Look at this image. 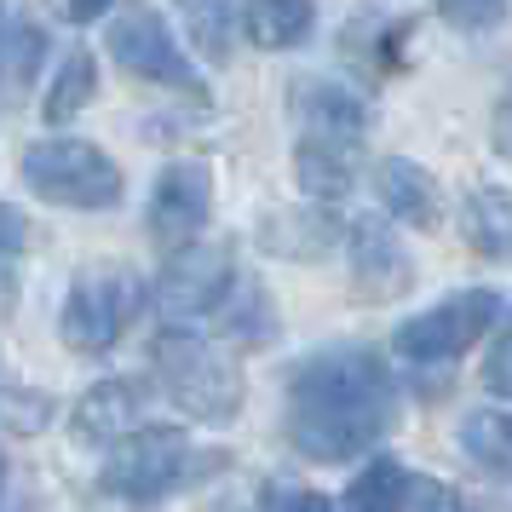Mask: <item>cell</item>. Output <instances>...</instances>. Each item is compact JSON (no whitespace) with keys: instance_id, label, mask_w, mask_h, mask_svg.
Listing matches in <instances>:
<instances>
[{"instance_id":"8992f818","label":"cell","mask_w":512,"mask_h":512,"mask_svg":"<svg viewBox=\"0 0 512 512\" xmlns=\"http://www.w3.org/2000/svg\"><path fill=\"white\" fill-rule=\"evenodd\" d=\"M501 317V300L489 294V288H461V294H449L438 300L432 311H420L409 323L397 328V357L403 363H455L461 351H472V340H484L489 328Z\"/></svg>"},{"instance_id":"8fae6325","label":"cell","mask_w":512,"mask_h":512,"mask_svg":"<svg viewBox=\"0 0 512 512\" xmlns=\"http://www.w3.org/2000/svg\"><path fill=\"white\" fill-rule=\"evenodd\" d=\"M144 403H150V386L133 380V374H116V380H98L93 392L75 403V438L81 443H121L127 432L144 426Z\"/></svg>"},{"instance_id":"52a82bcc","label":"cell","mask_w":512,"mask_h":512,"mask_svg":"<svg viewBox=\"0 0 512 512\" xmlns=\"http://www.w3.org/2000/svg\"><path fill=\"white\" fill-rule=\"evenodd\" d=\"M236 282V254L231 242H185V248H173V259L162 265V277H156V311H162L173 328L196 323V317H213L219 300L231 294Z\"/></svg>"},{"instance_id":"4fadbf2b","label":"cell","mask_w":512,"mask_h":512,"mask_svg":"<svg viewBox=\"0 0 512 512\" xmlns=\"http://www.w3.org/2000/svg\"><path fill=\"white\" fill-rule=\"evenodd\" d=\"M294 116L317 139L363 144V133H369V104L351 93V87H340V81H300L294 87Z\"/></svg>"},{"instance_id":"6da1fadb","label":"cell","mask_w":512,"mask_h":512,"mask_svg":"<svg viewBox=\"0 0 512 512\" xmlns=\"http://www.w3.org/2000/svg\"><path fill=\"white\" fill-rule=\"evenodd\" d=\"M397 386L374 346H328L288 374V443L305 461H357L392 432Z\"/></svg>"},{"instance_id":"d6986e66","label":"cell","mask_w":512,"mask_h":512,"mask_svg":"<svg viewBox=\"0 0 512 512\" xmlns=\"http://www.w3.org/2000/svg\"><path fill=\"white\" fill-rule=\"evenodd\" d=\"M213 317H219V334L236 340V346H265L277 334V305H271V294L254 277H236Z\"/></svg>"},{"instance_id":"30bf717a","label":"cell","mask_w":512,"mask_h":512,"mask_svg":"<svg viewBox=\"0 0 512 512\" xmlns=\"http://www.w3.org/2000/svg\"><path fill=\"white\" fill-rule=\"evenodd\" d=\"M346 254H351V282H357V300L363 305H386L415 288V259H409V248L397 242V231L380 213L351 219Z\"/></svg>"},{"instance_id":"f1b7e54d","label":"cell","mask_w":512,"mask_h":512,"mask_svg":"<svg viewBox=\"0 0 512 512\" xmlns=\"http://www.w3.org/2000/svg\"><path fill=\"white\" fill-rule=\"evenodd\" d=\"M489 139H495V150H501V156H512V87L501 93V104H495V121H489Z\"/></svg>"},{"instance_id":"4316f807","label":"cell","mask_w":512,"mask_h":512,"mask_svg":"<svg viewBox=\"0 0 512 512\" xmlns=\"http://www.w3.org/2000/svg\"><path fill=\"white\" fill-rule=\"evenodd\" d=\"M403 512H461V501H455V489H449V484H438V478H420V484H409Z\"/></svg>"},{"instance_id":"ac0fdd59","label":"cell","mask_w":512,"mask_h":512,"mask_svg":"<svg viewBox=\"0 0 512 512\" xmlns=\"http://www.w3.org/2000/svg\"><path fill=\"white\" fill-rule=\"evenodd\" d=\"M455 438H461L466 461L478 466L484 478L512 484V409H472Z\"/></svg>"},{"instance_id":"ffe728a7","label":"cell","mask_w":512,"mask_h":512,"mask_svg":"<svg viewBox=\"0 0 512 512\" xmlns=\"http://www.w3.org/2000/svg\"><path fill=\"white\" fill-rule=\"evenodd\" d=\"M409 484H415V478L403 472V461H392V455H374V461L346 484V495H340V507H334V512H403Z\"/></svg>"},{"instance_id":"3957f363","label":"cell","mask_w":512,"mask_h":512,"mask_svg":"<svg viewBox=\"0 0 512 512\" xmlns=\"http://www.w3.org/2000/svg\"><path fill=\"white\" fill-rule=\"evenodd\" d=\"M208 466H219V455H196L179 426H139L121 443H110L104 489L121 495V501H162Z\"/></svg>"},{"instance_id":"cb8c5ba5","label":"cell","mask_w":512,"mask_h":512,"mask_svg":"<svg viewBox=\"0 0 512 512\" xmlns=\"http://www.w3.org/2000/svg\"><path fill=\"white\" fill-rule=\"evenodd\" d=\"M438 18L461 35H489L495 24H507V6L512 0H432Z\"/></svg>"},{"instance_id":"9a60e30c","label":"cell","mask_w":512,"mask_h":512,"mask_svg":"<svg viewBox=\"0 0 512 512\" xmlns=\"http://www.w3.org/2000/svg\"><path fill=\"white\" fill-rule=\"evenodd\" d=\"M294 179L311 202H340L357 179V144L351 139H317V133H300L294 144Z\"/></svg>"},{"instance_id":"603a6c76","label":"cell","mask_w":512,"mask_h":512,"mask_svg":"<svg viewBox=\"0 0 512 512\" xmlns=\"http://www.w3.org/2000/svg\"><path fill=\"white\" fill-rule=\"evenodd\" d=\"M52 415H58V403L47 392H35V386H0V426L6 432H18V438H35V432H47Z\"/></svg>"},{"instance_id":"44dd1931","label":"cell","mask_w":512,"mask_h":512,"mask_svg":"<svg viewBox=\"0 0 512 512\" xmlns=\"http://www.w3.org/2000/svg\"><path fill=\"white\" fill-rule=\"evenodd\" d=\"M179 12H185V29L196 52L208 58V64H225L231 58V41H236V0H173Z\"/></svg>"},{"instance_id":"f546056e","label":"cell","mask_w":512,"mask_h":512,"mask_svg":"<svg viewBox=\"0 0 512 512\" xmlns=\"http://www.w3.org/2000/svg\"><path fill=\"white\" fill-rule=\"evenodd\" d=\"M110 6H121V0H64V12H70L75 24H93V18H104Z\"/></svg>"},{"instance_id":"5bb4252c","label":"cell","mask_w":512,"mask_h":512,"mask_svg":"<svg viewBox=\"0 0 512 512\" xmlns=\"http://www.w3.org/2000/svg\"><path fill=\"white\" fill-rule=\"evenodd\" d=\"M374 190H380V208L415 225V231H432L443 219V202H438V179L426 173L420 162H403V156H386L374 167Z\"/></svg>"},{"instance_id":"9c48e42d","label":"cell","mask_w":512,"mask_h":512,"mask_svg":"<svg viewBox=\"0 0 512 512\" xmlns=\"http://www.w3.org/2000/svg\"><path fill=\"white\" fill-rule=\"evenodd\" d=\"M208 213H213V167L208 162H173L162 167V179L150 190V213L144 225L162 248H185L208 231Z\"/></svg>"},{"instance_id":"e0dca14e","label":"cell","mask_w":512,"mask_h":512,"mask_svg":"<svg viewBox=\"0 0 512 512\" xmlns=\"http://www.w3.org/2000/svg\"><path fill=\"white\" fill-rule=\"evenodd\" d=\"M236 18H242V35H248L259 52H288L311 35L317 6H311V0H242Z\"/></svg>"},{"instance_id":"7a4b0ae2","label":"cell","mask_w":512,"mask_h":512,"mask_svg":"<svg viewBox=\"0 0 512 512\" xmlns=\"http://www.w3.org/2000/svg\"><path fill=\"white\" fill-rule=\"evenodd\" d=\"M156 374H162V392L173 397V409L190 420H236L242 409V369L225 346H213L208 334L196 328H167L156 340Z\"/></svg>"},{"instance_id":"2e32d148","label":"cell","mask_w":512,"mask_h":512,"mask_svg":"<svg viewBox=\"0 0 512 512\" xmlns=\"http://www.w3.org/2000/svg\"><path fill=\"white\" fill-rule=\"evenodd\" d=\"M461 236L472 254L484 259H512V190L501 185H478L466 190V208H461Z\"/></svg>"},{"instance_id":"7c38bea8","label":"cell","mask_w":512,"mask_h":512,"mask_svg":"<svg viewBox=\"0 0 512 512\" xmlns=\"http://www.w3.org/2000/svg\"><path fill=\"white\" fill-rule=\"evenodd\" d=\"M340 242V219L328 202H305V208H277L259 219V248L277 259H323Z\"/></svg>"},{"instance_id":"484cf974","label":"cell","mask_w":512,"mask_h":512,"mask_svg":"<svg viewBox=\"0 0 512 512\" xmlns=\"http://www.w3.org/2000/svg\"><path fill=\"white\" fill-rule=\"evenodd\" d=\"M484 386L495 397H512V317H507V328H501V340H495L489 357H484Z\"/></svg>"},{"instance_id":"ba28073f","label":"cell","mask_w":512,"mask_h":512,"mask_svg":"<svg viewBox=\"0 0 512 512\" xmlns=\"http://www.w3.org/2000/svg\"><path fill=\"white\" fill-rule=\"evenodd\" d=\"M110 58H116L133 81H156V87H173V93L208 98L196 64L179 52L173 29H167L162 12H150V6H127V12L110 18Z\"/></svg>"},{"instance_id":"4dcf8cb0","label":"cell","mask_w":512,"mask_h":512,"mask_svg":"<svg viewBox=\"0 0 512 512\" xmlns=\"http://www.w3.org/2000/svg\"><path fill=\"white\" fill-rule=\"evenodd\" d=\"M0 489H6V461H0Z\"/></svg>"},{"instance_id":"83f0119b","label":"cell","mask_w":512,"mask_h":512,"mask_svg":"<svg viewBox=\"0 0 512 512\" xmlns=\"http://www.w3.org/2000/svg\"><path fill=\"white\" fill-rule=\"evenodd\" d=\"M24 242H29V219H24L18 208H12V202H0V265L18 254Z\"/></svg>"},{"instance_id":"7402d4cb","label":"cell","mask_w":512,"mask_h":512,"mask_svg":"<svg viewBox=\"0 0 512 512\" xmlns=\"http://www.w3.org/2000/svg\"><path fill=\"white\" fill-rule=\"evenodd\" d=\"M93 87H98V58H93V52H70V58H64V70L52 75L41 116H47L52 127L75 121L81 110H87V104H93Z\"/></svg>"},{"instance_id":"277c9868","label":"cell","mask_w":512,"mask_h":512,"mask_svg":"<svg viewBox=\"0 0 512 512\" xmlns=\"http://www.w3.org/2000/svg\"><path fill=\"white\" fill-rule=\"evenodd\" d=\"M139 305H144L139 271H127V265H93V271H81V277L70 282V294H64V317H58L64 346L87 351V357L110 351L121 334L133 328Z\"/></svg>"},{"instance_id":"5b68a950","label":"cell","mask_w":512,"mask_h":512,"mask_svg":"<svg viewBox=\"0 0 512 512\" xmlns=\"http://www.w3.org/2000/svg\"><path fill=\"white\" fill-rule=\"evenodd\" d=\"M24 185L41 202L98 213V208H116L121 202V167L87 139H47V144H29Z\"/></svg>"},{"instance_id":"d4e9b609","label":"cell","mask_w":512,"mask_h":512,"mask_svg":"<svg viewBox=\"0 0 512 512\" xmlns=\"http://www.w3.org/2000/svg\"><path fill=\"white\" fill-rule=\"evenodd\" d=\"M259 507L265 512H334V501L317 495V489H305V484H265V501Z\"/></svg>"}]
</instances>
